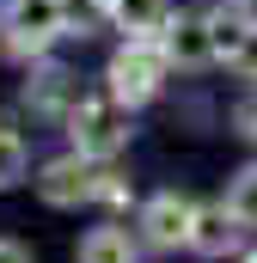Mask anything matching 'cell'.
Returning <instances> with one entry per match:
<instances>
[{
  "label": "cell",
  "instance_id": "cell-4",
  "mask_svg": "<svg viewBox=\"0 0 257 263\" xmlns=\"http://www.w3.org/2000/svg\"><path fill=\"white\" fill-rule=\"evenodd\" d=\"M37 196L49 202V208H80V202L98 196V159H86V153H56V159H43L37 165Z\"/></svg>",
  "mask_w": 257,
  "mask_h": 263
},
{
  "label": "cell",
  "instance_id": "cell-5",
  "mask_svg": "<svg viewBox=\"0 0 257 263\" xmlns=\"http://www.w3.org/2000/svg\"><path fill=\"white\" fill-rule=\"evenodd\" d=\"M190 227H196V202L184 190H153L141 202V245L178 251V245H190Z\"/></svg>",
  "mask_w": 257,
  "mask_h": 263
},
{
  "label": "cell",
  "instance_id": "cell-2",
  "mask_svg": "<svg viewBox=\"0 0 257 263\" xmlns=\"http://www.w3.org/2000/svg\"><path fill=\"white\" fill-rule=\"evenodd\" d=\"M166 80H172L166 43H123V49L104 62V92H111L117 104H128V110L153 104V98L166 92Z\"/></svg>",
  "mask_w": 257,
  "mask_h": 263
},
{
  "label": "cell",
  "instance_id": "cell-9",
  "mask_svg": "<svg viewBox=\"0 0 257 263\" xmlns=\"http://www.w3.org/2000/svg\"><path fill=\"white\" fill-rule=\"evenodd\" d=\"M25 98H31V110H43V117H62V123H67V110L80 104V80H74L67 67H43V73L25 86Z\"/></svg>",
  "mask_w": 257,
  "mask_h": 263
},
{
  "label": "cell",
  "instance_id": "cell-7",
  "mask_svg": "<svg viewBox=\"0 0 257 263\" xmlns=\"http://www.w3.org/2000/svg\"><path fill=\"white\" fill-rule=\"evenodd\" d=\"M166 55H172V67H184V73H196V67L221 62L214 55V25H208V12H178L172 25H166Z\"/></svg>",
  "mask_w": 257,
  "mask_h": 263
},
{
  "label": "cell",
  "instance_id": "cell-6",
  "mask_svg": "<svg viewBox=\"0 0 257 263\" xmlns=\"http://www.w3.org/2000/svg\"><path fill=\"white\" fill-rule=\"evenodd\" d=\"M245 220L233 214V202H196V227H190V251L196 257H227V251H239L245 245Z\"/></svg>",
  "mask_w": 257,
  "mask_h": 263
},
{
  "label": "cell",
  "instance_id": "cell-10",
  "mask_svg": "<svg viewBox=\"0 0 257 263\" xmlns=\"http://www.w3.org/2000/svg\"><path fill=\"white\" fill-rule=\"evenodd\" d=\"M74 263H141V245L128 239L117 220H104V227H92V233L74 245Z\"/></svg>",
  "mask_w": 257,
  "mask_h": 263
},
{
  "label": "cell",
  "instance_id": "cell-1",
  "mask_svg": "<svg viewBox=\"0 0 257 263\" xmlns=\"http://www.w3.org/2000/svg\"><path fill=\"white\" fill-rule=\"evenodd\" d=\"M67 37V0H0V43L19 62H43Z\"/></svg>",
  "mask_w": 257,
  "mask_h": 263
},
{
  "label": "cell",
  "instance_id": "cell-14",
  "mask_svg": "<svg viewBox=\"0 0 257 263\" xmlns=\"http://www.w3.org/2000/svg\"><path fill=\"white\" fill-rule=\"evenodd\" d=\"M98 208H128V202H135V184H128L123 172H117V165H98Z\"/></svg>",
  "mask_w": 257,
  "mask_h": 263
},
{
  "label": "cell",
  "instance_id": "cell-3",
  "mask_svg": "<svg viewBox=\"0 0 257 263\" xmlns=\"http://www.w3.org/2000/svg\"><path fill=\"white\" fill-rule=\"evenodd\" d=\"M128 104H117L111 92H98V98H80L74 110H67V141H74V153H86V159H98V165H111L117 153L128 147Z\"/></svg>",
  "mask_w": 257,
  "mask_h": 263
},
{
  "label": "cell",
  "instance_id": "cell-8",
  "mask_svg": "<svg viewBox=\"0 0 257 263\" xmlns=\"http://www.w3.org/2000/svg\"><path fill=\"white\" fill-rule=\"evenodd\" d=\"M172 18H178L172 0H117L111 6V25L123 31V43H159Z\"/></svg>",
  "mask_w": 257,
  "mask_h": 263
},
{
  "label": "cell",
  "instance_id": "cell-18",
  "mask_svg": "<svg viewBox=\"0 0 257 263\" xmlns=\"http://www.w3.org/2000/svg\"><path fill=\"white\" fill-rule=\"evenodd\" d=\"M214 6H239V12H245V6H251V0H214Z\"/></svg>",
  "mask_w": 257,
  "mask_h": 263
},
{
  "label": "cell",
  "instance_id": "cell-19",
  "mask_svg": "<svg viewBox=\"0 0 257 263\" xmlns=\"http://www.w3.org/2000/svg\"><path fill=\"white\" fill-rule=\"evenodd\" d=\"M245 263H257V251H251V257H245Z\"/></svg>",
  "mask_w": 257,
  "mask_h": 263
},
{
  "label": "cell",
  "instance_id": "cell-15",
  "mask_svg": "<svg viewBox=\"0 0 257 263\" xmlns=\"http://www.w3.org/2000/svg\"><path fill=\"white\" fill-rule=\"evenodd\" d=\"M233 123H239V135H251V141H257V98H245V104L233 110Z\"/></svg>",
  "mask_w": 257,
  "mask_h": 263
},
{
  "label": "cell",
  "instance_id": "cell-17",
  "mask_svg": "<svg viewBox=\"0 0 257 263\" xmlns=\"http://www.w3.org/2000/svg\"><path fill=\"white\" fill-rule=\"evenodd\" d=\"M111 6H117V0H92V12H104V18H111Z\"/></svg>",
  "mask_w": 257,
  "mask_h": 263
},
{
  "label": "cell",
  "instance_id": "cell-12",
  "mask_svg": "<svg viewBox=\"0 0 257 263\" xmlns=\"http://www.w3.org/2000/svg\"><path fill=\"white\" fill-rule=\"evenodd\" d=\"M25 172H31V141L12 129V123H0V190L25 184Z\"/></svg>",
  "mask_w": 257,
  "mask_h": 263
},
{
  "label": "cell",
  "instance_id": "cell-13",
  "mask_svg": "<svg viewBox=\"0 0 257 263\" xmlns=\"http://www.w3.org/2000/svg\"><path fill=\"white\" fill-rule=\"evenodd\" d=\"M227 202H233V214H239V220H245V227L257 233V165H245V172L233 178V190H227Z\"/></svg>",
  "mask_w": 257,
  "mask_h": 263
},
{
  "label": "cell",
  "instance_id": "cell-11",
  "mask_svg": "<svg viewBox=\"0 0 257 263\" xmlns=\"http://www.w3.org/2000/svg\"><path fill=\"white\" fill-rule=\"evenodd\" d=\"M221 62H227V73H233V80L257 86V18H245V25L233 31V43L221 49Z\"/></svg>",
  "mask_w": 257,
  "mask_h": 263
},
{
  "label": "cell",
  "instance_id": "cell-16",
  "mask_svg": "<svg viewBox=\"0 0 257 263\" xmlns=\"http://www.w3.org/2000/svg\"><path fill=\"white\" fill-rule=\"evenodd\" d=\"M0 263H37V257H31L19 239H0Z\"/></svg>",
  "mask_w": 257,
  "mask_h": 263
}]
</instances>
